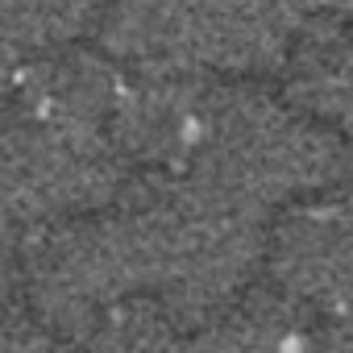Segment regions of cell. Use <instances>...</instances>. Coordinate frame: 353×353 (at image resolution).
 <instances>
[{"instance_id":"cell-1","label":"cell","mask_w":353,"mask_h":353,"mask_svg":"<svg viewBox=\"0 0 353 353\" xmlns=\"http://www.w3.org/2000/svg\"><path fill=\"white\" fill-rule=\"evenodd\" d=\"M262 258L295 303L353 312V188L283 216Z\"/></svg>"},{"instance_id":"cell-2","label":"cell","mask_w":353,"mask_h":353,"mask_svg":"<svg viewBox=\"0 0 353 353\" xmlns=\"http://www.w3.org/2000/svg\"><path fill=\"white\" fill-rule=\"evenodd\" d=\"M121 96L117 75L100 59H54L34 75V100L46 125L96 129Z\"/></svg>"},{"instance_id":"cell-3","label":"cell","mask_w":353,"mask_h":353,"mask_svg":"<svg viewBox=\"0 0 353 353\" xmlns=\"http://www.w3.org/2000/svg\"><path fill=\"white\" fill-rule=\"evenodd\" d=\"M104 0H0V38L9 46L67 42L96 21Z\"/></svg>"},{"instance_id":"cell-4","label":"cell","mask_w":353,"mask_h":353,"mask_svg":"<svg viewBox=\"0 0 353 353\" xmlns=\"http://www.w3.org/2000/svg\"><path fill=\"white\" fill-rule=\"evenodd\" d=\"M9 50H13V46H9L5 38H0V83L9 79Z\"/></svg>"}]
</instances>
